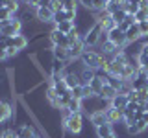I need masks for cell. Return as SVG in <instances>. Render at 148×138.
<instances>
[{
	"instance_id": "9",
	"label": "cell",
	"mask_w": 148,
	"mask_h": 138,
	"mask_svg": "<svg viewBox=\"0 0 148 138\" xmlns=\"http://www.w3.org/2000/svg\"><path fill=\"white\" fill-rule=\"evenodd\" d=\"M8 46H15V48L21 52V50H24L26 46H28V39L22 33H18V35H13V37H9L8 39V43H6V48Z\"/></svg>"
},
{
	"instance_id": "33",
	"label": "cell",
	"mask_w": 148,
	"mask_h": 138,
	"mask_svg": "<svg viewBox=\"0 0 148 138\" xmlns=\"http://www.w3.org/2000/svg\"><path fill=\"white\" fill-rule=\"evenodd\" d=\"M78 2L82 4L85 9H89V11H92V0H78Z\"/></svg>"
},
{
	"instance_id": "17",
	"label": "cell",
	"mask_w": 148,
	"mask_h": 138,
	"mask_svg": "<svg viewBox=\"0 0 148 138\" xmlns=\"http://www.w3.org/2000/svg\"><path fill=\"white\" fill-rule=\"evenodd\" d=\"M139 39H143L141 30H139V24H133V26L126 31V43H128V44H133V43H137Z\"/></svg>"
},
{
	"instance_id": "11",
	"label": "cell",
	"mask_w": 148,
	"mask_h": 138,
	"mask_svg": "<svg viewBox=\"0 0 148 138\" xmlns=\"http://www.w3.org/2000/svg\"><path fill=\"white\" fill-rule=\"evenodd\" d=\"M52 55H54L56 61L71 63V57H69V48H61V46H52Z\"/></svg>"
},
{
	"instance_id": "5",
	"label": "cell",
	"mask_w": 148,
	"mask_h": 138,
	"mask_svg": "<svg viewBox=\"0 0 148 138\" xmlns=\"http://www.w3.org/2000/svg\"><path fill=\"white\" fill-rule=\"evenodd\" d=\"M108 37H109V41L117 46L119 50H124L128 46V43H126V33H124V31H120L117 26H115L113 30L108 31Z\"/></svg>"
},
{
	"instance_id": "23",
	"label": "cell",
	"mask_w": 148,
	"mask_h": 138,
	"mask_svg": "<svg viewBox=\"0 0 148 138\" xmlns=\"http://www.w3.org/2000/svg\"><path fill=\"white\" fill-rule=\"evenodd\" d=\"M65 109H69L71 112H82V110H83V101L74 99V98H72L71 101H69V105H67Z\"/></svg>"
},
{
	"instance_id": "25",
	"label": "cell",
	"mask_w": 148,
	"mask_h": 138,
	"mask_svg": "<svg viewBox=\"0 0 148 138\" xmlns=\"http://www.w3.org/2000/svg\"><path fill=\"white\" fill-rule=\"evenodd\" d=\"M78 0H63V9L65 11H78Z\"/></svg>"
},
{
	"instance_id": "37",
	"label": "cell",
	"mask_w": 148,
	"mask_h": 138,
	"mask_svg": "<svg viewBox=\"0 0 148 138\" xmlns=\"http://www.w3.org/2000/svg\"><path fill=\"white\" fill-rule=\"evenodd\" d=\"M34 138H43V136H39V135H35V136H34Z\"/></svg>"
},
{
	"instance_id": "15",
	"label": "cell",
	"mask_w": 148,
	"mask_h": 138,
	"mask_svg": "<svg viewBox=\"0 0 148 138\" xmlns=\"http://www.w3.org/2000/svg\"><path fill=\"white\" fill-rule=\"evenodd\" d=\"M128 103H130V101H128V96H126V94H120V92H119V94H117L113 99L109 101V107L119 109V110H124Z\"/></svg>"
},
{
	"instance_id": "14",
	"label": "cell",
	"mask_w": 148,
	"mask_h": 138,
	"mask_svg": "<svg viewBox=\"0 0 148 138\" xmlns=\"http://www.w3.org/2000/svg\"><path fill=\"white\" fill-rule=\"evenodd\" d=\"M15 133H17L18 138H34V136L37 135L35 129L32 127V125H28V123H22V125L15 127Z\"/></svg>"
},
{
	"instance_id": "8",
	"label": "cell",
	"mask_w": 148,
	"mask_h": 138,
	"mask_svg": "<svg viewBox=\"0 0 148 138\" xmlns=\"http://www.w3.org/2000/svg\"><path fill=\"white\" fill-rule=\"evenodd\" d=\"M35 18L43 24H48V22H54V11L50 7H37L35 9Z\"/></svg>"
},
{
	"instance_id": "31",
	"label": "cell",
	"mask_w": 148,
	"mask_h": 138,
	"mask_svg": "<svg viewBox=\"0 0 148 138\" xmlns=\"http://www.w3.org/2000/svg\"><path fill=\"white\" fill-rule=\"evenodd\" d=\"M137 24H139V30H141V35L143 37H148V20L137 22Z\"/></svg>"
},
{
	"instance_id": "6",
	"label": "cell",
	"mask_w": 148,
	"mask_h": 138,
	"mask_svg": "<svg viewBox=\"0 0 148 138\" xmlns=\"http://www.w3.org/2000/svg\"><path fill=\"white\" fill-rule=\"evenodd\" d=\"M50 41H52V46H61V48H69V37L61 33V31H58L54 28L52 31H50Z\"/></svg>"
},
{
	"instance_id": "24",
	"label": "cell",
	"mask_w": 148,
	"mask_h": 138,
	"mask_svg": "<svg viewBox=\"0 0 148 138\" xmlns=\"http://www.w3.org/2000/svg\"><path fill=\"white\" fill-rule=\"evenodd\" d=\"M109 0H92V11H108Z\"/></svg>"
},
{
	"instance_id": "21",
	"label": "cell",
	"mask_w": 148,
	"mask_h": 138,
	"mask_svg": "<svg viewBox=\"0 0 148 138\" xmlns=\"http://www.w3.org/2000/svg\"><path fill=\"white\" fill-rule=\"evenodd\" d=\"M126 17H128V13L124 11V7H122V6H119L113 13H111V18L115 20V24H117V26H119V24H120V22H122Z\"/></svg>"
},
{
	"instance_id": "29",
	"label": "cell",
	"mask_w": 148,
	"mask_h": 138,
	"mask_svg": "<svg viewBox=\"0 0 148 138\" xmlns=\"http://www.w3.org/2000/svg\"><path fill=\"white\" fill-rule=\"evenodd\" d=\"M135 20H137V22L148 20V11H146V9H139V11L135 13Z\"/></svg>"
},
{
	"instance_id": "35",
	"label": "cell",
	"mask_w": 148,
	"mask_h": 138,
	"mask_svg": "<svg viewBox=\"0 0 148 138\" xmlns=\"http://www.w3.org/2000/svg\"><path fill=\"white\" fill-rule=\"evenodd\" d=\"M139 122H141L145 127H148V112H143V114H141V118H139Z\"/></svg>"
},
{
	"instance_id": "4",
	"label": "cell",
	"mask_w": 148,
	"mask_h": 138,
	"mask_svg": "<svg viewBox=\"0 0 148 138\" xmlns=\"http://www.w3.org/2000/svg\"><path fill=\"white\" fill-rule=\"evenodd\" d=\"M63 129H67L71 135H80L82 133V127H83V116L82 112H72L71 116H69L67 122L61 123Z\"/></svg>"
},
{
	"instance_id": "13",
	"label": "cell",
	"mask_w": 148,
	"mask_h": 138,
	"mask_svg": "<svg viewBox=\"0 0 148 138\" xmlns=\"http://www.w3.org/2000/svg\"><path fill=\"white\" fill-rule=\"evenodd\" d=\"M106 114H108V122L109 123H119V122H124V112L119 109H113L108 105V109H106Z\"/></svg>"
},
{
	"instance_id": "1",
	"label": "cell",
	"mask_w": 148,
	"mask_h": 138,
	"mask_svg": "<svg viewBox=\"0 0 148 138\" xmlns=\"http://www.w3.org/2000/svg\"><path fill=\"white\" fill-rule=\"evenodd\" d=\"M102 33H104L102 24L100 22H95V24L85 31V35H83V44H85V48H95V46H98Z\"/></svg>"
},
{
	"instance_id": "26",
	"label": "cell",
	"mask_w": 148,
	"mask_h": 138,
	"mask_svg": "<svg viewBox=\"0 0 148 138\" xmlns=\"http://www.w3.org/2000/svg\"><path fill=\"white\" fill-rule=\"evenodd\" d=\"M71 96L74 99L83 101V85H78V87H74V89H71Z\"/></svg>"
},
{
	"instance_id": "3",
	"label": "cell",
	"mask_w": 148,
	"mask_h": 138,
	"mask_svg": "<svg viewBox=\"0 0 148 138\" xmlns=\"http://www.w3.org/2000/svg\"><path fill=\"white\" fill-rule=\"evenodd\" d=\"M22 30V20L18 17L13 15L11 18H8V20L0 22V33L2 35H8V37H13V35H18Z\"/></svg>"
},
{
	"instance_id": "2",
	"label": "cell",
	"mask_w": 148,
	"mask_h": 138,
	"mask_svg": "<svg viewBox=\"0 0 148 138\" xmlns=\"http://www.w3.org/2000/svg\"><path fill=\"white\" fill-rule=\"evenodd\" d=\"M80 61L83 63V66H87V68H91V70H100V61H102V53L100 52H96V50H92V48H87L85 52L82 53V57H80Z\"/></svg>"
},
{
	"instance_id": "7",
	"label": "cell",
	"mask_w": 148,
	"mask_h": 138,
	"mask_svg": "<svg viewBox=\"0 0 148 138\" xmlns=\"http://www.w3.org/2000/svg\"><path fill=\"white\" fill-rule=\"evenodd\" d=\"M89 120H91L92 125H95V129L100 127V125H104V123H109V122H108V114H106V109H96V110H92L91 116H89Z\"/></svg>"
},
{
	"instance_id": "28",
	"label": "cell",
	"mask_w": 148,
	"mask_h": 138,
	"mask_svg": "<svg viewBox=\"0 0 148 138\" xmlns=\"http://www.w3.org/2000/svg\"><path fill=\"white\" fill-rule=\"evenodd\" d=\"M52 0H30V6H34L35 9L37 7H50Z\"/></svg>"
},
{
	"instance_id": "18",
	"label": "cell",
	"mask_w": 148,
	"mask_h": 138,
	"mask_svg": "<svg viewBox=\"0 0 148 138\" xmlns=\"http://www.w3.org/2000/svg\"><path fill=\"white\" fill-rule=\"evenodd\" d=\"M126 129H128V135L130 136H137V135H141L146 127L143 125L141 122H128L126 123Z\"/></svg>"
},
{
	"instance_id": "19",
	"label": "cell",
	"mask_w": 148,
	"mask_h": 138,
	"mask_svg": "<svg viewBox=\"0 0 148 138\" xmlns=\"http://www.w3.org/2000/svg\"><path fill=\"white\" fill-rule=\"evenodd\" d=\"M54 28L58 31H61V33L69 35L74 28H76V22H74V20H65V22H59V24H54Z\"/></svg>"
},
{
	"instance_id": "12",
	"label": "cell",
	"mask_w": 148,
	"mask_h": 138,
	"mask_svg": "<svg viewBox=\"0 0 148 138\" xmlns=\"http://www.w3.org/2000/svg\"><path fill=\"white\" fill-rule=\"evenodd\" d=\"M11 116H13V105L8 103V101H2V99H0V123L8 122Z\"/></svg>"
},
{
	"instance_id": "32",
	"label": "cell",
	"mask_w": 148,
	"mask_h": 138,
	"mask_svg": "<svg viewBox=\"0 0 148 138\" xmlns=\"http://www.w3.org/2000/svg\"><path fill=\"white\" fill-rule=\"evenodd\" d=\"M128 101H132V103H139V96H137V90H132L128 94Z\"/></svg>"
},
{
	"instance_id": "22",
	"label": "cell",
	"mask_w": 148,
	"mask_h": 138,
	"mask_svg": "<svg viewBox=\"0 0 148 138\" xmlns=\"http://www.w3.org/2000/svg\"><path fill=\"white\" fill-rule=\"evenodd\" d=\"M104 85H106V83L102 81L98 76H95V77L91 79V83H89V87H91V90L95 92V96H98V94H100V90L104 89Z\"/></svg>"
},
{
	"instance_id": "27",
	"label": "cell",
	"mask_w": 148,
	"mask_h": 138,
	"mask_svg": "<svg viewBox=\"0 0 148 138\" xmlns=\"http://www.w3.org/2000/svg\"><path fill=\"white\" fill-rule=\"evenodd\" d=\"M108 85H111L115 90H119L120 87H122V79H120V77H117V76H109V77H108Z\"/></svg>"
},
{
	"instance_id": "10",
	"label": "cell",
	"mask_w": 148,
	"mask_h": 138,
	"mask_svg": "<svg viewBox=\"0 0 148 138\" xmlns=\"http://www.w3.org/2000/svg\"><path fill=\"white\" fill-rule=\"evenodd\" d=\"M85 44H83V39L82 41H78L76 44H72V46H69V57H71V61H76V59H80L82 57V53L85 52Z\"/></svg>"
},
{
	"instance_id": "36",
	"label": "cell",
	"mask_w": 148,
	"mask_h": 138,
	"mask_svg": "<svg viewBox=\"0 0 148 138\" xmlns=\"http://www.w3.org/2000/svg\"><path fill=\"white\" fill-rule=\"evenodd\" d=\"M143 107H145V112H148V101H146V103H143Z\"/></svg>"
},
{
	"instance_id": "20",
	"label": "cell",
	"mask_w": 148,
	"mask_h": 138,
	"mask_svg": "<svg viewBox=\"0 0 148 138\" xmlns=\"http://www.w3.org/2000/svg\"><path fill=\"white\" fill-rule=\"evenodd\" d=\"M96 135H98V138H108V136H111V135H115L113 123H104V125L96 127Z\"/></svg>"
},
{
	"instance_id": "16",
	"label": "cell",
	"mask_w": 148,
	"mask_h": 138,
	"mask_svg": "<svg viewBox=\"0 0 148 138\" xmlns=\"http://www.w3.org/2000/svg\"><path fill=\"white\" fill-rule=\"evenodd\" d=\"M117 94H119V90H115V89H113L111 85H108V83H106V85H104V89L100 90L98 98H100L102 101H106V103H109V101L113 99V98H115Z\"/></svg>"
},
{
	"instance_id": "34",
	"label": "cell",
	"mask_w": 148,
	"mask_h": 138,
	"mask_svg": "<svg viewBox=\"0 0 148 138\" xmlns=\"http://www.w3.org/2000/svg\"><path fill=\"white\" fill-rule=\"evenodd\" d=\"M6 50H8V59H9V57H13V55H17V53H18V50L15 48V46H8Z\"/></svg>"
},
{
	"instance_id": "30",
	"label": "cell",
	"mask_w": 148,
	"mask_h": 138,
	"mask_svg": "<svg viewBox=\"0 0 148 138\" xmlns=\"http://www.w3.org/2000/svg\"><path fill=\"white\" fill-rule=\"evenodd\" d=\"M17 136V133H15V129H4L2 133H0V138H15Z\"/></svg>"
}]
</instances>
